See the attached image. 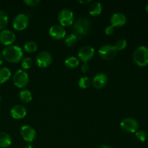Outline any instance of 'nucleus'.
<instances>
[{"instance_id": "393cba45", "label": "nucleus", "mask_w": 148, "mask_h": 148, "mask_svg": "<svg viewBox=\"0 0 148 148\" xmlns=\"http://www.w3.org/2000/svg\"><path fill=\"white\" fill-rule=\"evenodd\" d=\"M8 15L3 10H0V30H2L8 23Z\"/></svg>"}, {"instance_id": "7c9ffc66", "label": "nucleus", "mask_w": 148, "mask_h": 148, "mask_svg": "<svg viewBox=\"0 0 148 148\" xmlns=\"http://www.w3.org/2000/svg\"><path fill=\"white\" fill-rule=\"evenodd\" d=\"M81 71H82L83 73H85V72H88L90 69V65L88 64V63H83L82 65H81Z\"/></svg>"}, {"instance_id": "9b49d317", "label": "nucleus", "mask_w": 148, "mask_h": 148, "mask_svg": "<svg viewBox=\"0 0 148 148\" xmlns=\"http://www.w3.org/2000/svg\"><path fill=\"white\" fill-rule=\"evenodd\" d=\"M15 34L12 30H2L0 31V43L4 46H12L15 41Z\"/></svg>"}, {"instance_id": "ddd939ff", "label": "nucleus", "mask_w": 148, "mask_h": 148, "mask_svg": "<svg viewBox=\"0 0 148 148\" xmlns=\"http://www.w3.org/2000/svg\"><path fill=\"white\" fill-rule=\"evenodd\" d=\"M49 34L53 39L59 40L66 36V30L61 25H53L49 28Z\"/></svg>"}, {"instance_id": "423d86ee", "label": "nucleus", "mask_w": 148, "mask_h": 148, "mask_svg": "<svg viewBox=\"0 0 148 148\" xmlns=\"http://www.w3.org/2000/svg\"><path fill=\"white\" fill-rule=\"evenodd\" d=\"M13 82H14V85L17 88H25L29 82L28 75L23 69H19L14 74Z\"/></svg>"}, {"instance_id": "4468645a", "label": "nucleus", "mask_w": 148, "mask_h": 148, "mask_svg": "<svg viewBox=\"0 0 148 148\" xmlns=\"http://www.w3.org/2000/svg\"><path fill=\"white\" fill-rule=\"evenodd\" d=\"M108 83V77L103 73H98L92 79V85L96 89H102Z\"/></svg>"}, {"instance_id": "0eeeda50", "label": "nucleus", "mask_w": 148, "mask_h": 148, "mask_svg": "<svg viewBox=\"0 0 148 148\" xmlns=\"http://www.w3.org/2000/svg\"><path fill=\"white\" fill-rule=\"evenodd\" d=\"M121 130L127 133H135L138 130L139 123L135 119L126 118L121 121Z\"/></svg>"}, {"instance_id": "39448f33", "label": "nucleus", "mask_w": 148, "mask_h": 148, "mask_svg": "<svg viewBox=\"0 0 148 148\" xmlns=\"http://www.w3.org/2000/svg\"><path fill=\"white\" fill-rule=\"evenodd\" d=\"M58 20L62 27H68L73 24L74 14L70 10L63 9L61 10L58 15Z\"/></svg>"}, {"instance_id": "1a4fd4ad", "label": "nucleus", "mask_w": 148, "mask_h": 148, "mask_svg": "<svg viewBox=\"0 0 148 148\" xmlns=\"http://www.w3.org/2000/svg\"><path fill=\"white\" fill-rule=\"evenodd\" d=\"M78 58L83 63H87L91 60L95 55V49L90 46H85L81 48L78 51Z\"/></svg>"}, {"instance_id": "aec40b11", "label": "nucleus", "mask_w": 148, "mask_h": 148, "mask_svg": "<svg viewBox=\"0 0 148 148\" xmlns=\"http://www.w3.org/2000/svg\"><path fill=\"white\" fill-rule=\"evenodd\" d=\"M19 97H20V101L25 103H29L30 102H31L32 99H33L31 92L28 90H22L19 93Z\"/></svg>"}, {"instance_id": "4be33fe9", "label": "nucleus", "mask_w": 148, "mask_h": 148, "mask_svg": "<svg viewBox=\"0 0 148 148\" xmlns=\"http://www.w3.org/2000/svg\"><path fill=\"white\" fill-rule=\"evenodd\" d=\"M38 46L36 42L34 41H28L24 45L23 50L27 53H31L33 52H36L37 51Z\"/></svg>"}, {"instance_id": "f704fd0d", "label": "nucleus", "mask_w": 148, "mask_h": 148, "mask_svg": "<svg viewBox=\"0 0 148 148\" xmlns=\"http://www.w3.org/2000/svg\"><path fill=\"white\" fill-rule=\"evenodd\" d=\"M101 148H111V147H108V146H107V145H103V146H102Z\"/></svg>"}, {"instance_id": "20e7f679", "label": "nucleus", "mask_w": 148, "mask_h": 148, "mask_svg": "<svg viewBox=\"0 0 148 148\" xmlns=\"http://www.w3.org/2000/svg\"><path fill=\"white\" fill-rule=\"evenodd\" d=\"M117 51L112 45H103L98 49V54L105 60H112L115 59L117 55Z\"/></svg>"}, {"instance_id": "412c9836", "label": "nucleus", "mask_w": 148, "mask_h": 148, "mask_svg": "<svg viewBox=\"0 0 148 148\" xmlns=\"http://www.w3.org/2000/svg\"><path fill=\"white\" fill-rule=\"evenodd\" d=\"M11 71L7 67L0 68V84L7 82L11 77Z\"/></svg>"}, {"instance_id": "5701e85b", "label": "nucleus", "mask_w": 148, "mask_h": 148, "mask_svg": "<svg viewBox=\"0 0 148 148\" xmlns=\"http://www.w3.org/2000/svg\"><path fill=\"white\" fill-rule=\"evenodd\" d=\"M77 37L76 36V35H75L74 33L72 34H69V36H67L66 37L64 40V44L66 45L67 47H72V46H75V44L77 42Z\"/></svg>"}, {"instance_id": "bb28decb", "label": "nucleus", "mask_w": 148, "mask_h": 148, "mask_svg": "<svg viewBox=\"0 0 148 148\" xmlns=\"http://www.w3.org/2000/svg\"><path fill=\"white\" fill-rule=\"evenodd\" d=\"M135 136L137 140L140 142H142V143L145 141L147 137V133L144 130H137L135 132Z\"/></svg>"}, {"instance_id": "473e14b6", "label": "nucleus", "mask_w": 148, "mask_h": 148, "mask_svg": "<svg viewBox=\"0 0 148 148\" xmlns=\"http://www.w3.org/2000/svg\"><path fill=\"white\" fill-rule=\"evenodd\" d=\"M3 59H4V58H3L2 54L0 53V66H1V65L3 64Z\"/></svg>"}, {"instance_id": "2eb2a0df", "label": "nucleus", "mask_w": 148, "mask_h": 148, "mask_svg": "<svg viewBox=\"0 0 148 148\" xmlns=\"http://www.w3.org/2000/svg\"><path fill=\"white\" fill-rule=\"evenodd\" d=\"M10 114L14 119H22L25 118L27 114V110L25 107L22 105H16L10 110Z\"/></svg>"}, {"instance_id": "c85d7f7f", "label": "nucleus", "mask_w": 148, "mask_h": 148, "mask_svg": "<svg viewBox=\"0 0 148 148\" xmlns=\"http://www.w3.org/2000/svg\"><path fill=\"white\" fill-rule=\"evenodd\" d=\"M40 0H24V3L30 7H36L40 4Z\"/></svg>"}, {"instance_id": "f257e3e1", "label": "nucleus", "mask_w": 148, "mask_h": 148, "mask_svg": "<svg viewBox=\"0 0 148 148\" xmlns=\"http://www.w3.org/2000/svg\"><path fill=\"white\" fill-rule=\"evenodd\" d=\"M1 54L7 62L18 63L23 59V50L18 46H9L3 49Z\"/></svg>"}, {"instance_id": "c9c22d12", "label": "nucleus", "mask_w": 148, "mask_h": 148, "mask_svg": "<svg viewBox=\"0 0 148 148\" xmlns=\"http://www.w3.org/2000/svg\"><path fill=\"white\" fill-rule=\"evenodd\" d=\"M145 10H146V11L147 12H148V4H147V5H146V7H145Z\"/></svg>"}, {"instance_id": "dca6fc26", "label": "nucleus", "mask_w": 148, "mask_h": 148, "mask_svg": "<svg viewBox=\"0 0 148 148\" xmlns=\"http://www.w3.org/2000/svg\"><path fill=\"white\" fill-rule=\"evenodd\" d=\"M127 23V17L122 13H115L111 17V23L114 27H120Z\"/></svg>"}, {"instance_id": "b1692460", "label": "nucleus", "mask_w": 148, "mask_h": 148, "mask_svg": "<svg viewBox=\"0 0 148 148\" xmlns=\"http://www.w3.org/2000/svg\"><path fill=\"white\" fill-rule=\"evenodd\" d=\"M91 85H92V80L87 77H82L78 81V85L79 86V88H82V89L89 88Z\"/></svg>"}, {"instance_id": "72a5a7b5", "label": "nucleus", "mask_w": 148, "mask_h": 148, "mask_svg": "<svg viewBox=\"0 0 148 148\" xmlns=\"http://www.w3.org/2000/svg\"><path fill=\"white\" fill-rule=\"evenodd\" d=\"M25 148H33V145H31V143H27V144L26 145Z\"/></svg>"}, {"instance_id": "6ab92c4d", "label": "nucleus", "mask_w": 148, "mask_h": 148, "mask_svg": "<svg viewBox=\"0 0 148 148\" xmlns=\"http://www.w3.org/2000/svg\"><path fill=\"white\" fill-rule=\"evenodd\" d=\"M64 64L66 67H67L68 69H74L79 66V62L77 58L75 56H69L65 60Z\"/></svg>"}, {"instance_id": "6e6552de", "label": "nucleus", "mask_w": 148, "mask_h": 148, "mask_svg": "<svg viewBox=\"0 0 148 148\" xmlns=\"http://www.w3.org/2000/svg\"><path fill=\"white\" fill-rule=\"evenodd\" d=\"M29 24V18L26 14H19L16 16L12 21L14 29L18 31H22L27 27Z\"/></svg>"}, {"instance_id": "f03ea898", "label": "nucleus", "mask_w": 148, "mask_h": 148, "mask_svg": "<svg viewBox=\"0 0 148 148\" xmlns=\"http://www.w3.org/2000/svg\"><path fill=\"white\" fill-rule=\"evenodd\" d=\"M74 34L77 38H82L88 36L90 30V23L86 18H80L74 25Z\"/></svg>"}, {"instance_id": "2f4dec72", "label": "nucleus", "mask_w": 148, "mask_h": 148, "mask_svg": "<svg viewBox=\"0 0 148 148\" xmlns=\"http://www.w3.org/2000/svg\"><path fill=\"white\" fill-rule=\"evenodd\" d=\"M79 3L80 4H88L91 3V1H79Z\"/></svg>"}, {"instance_id": "cd10ccee", "label": "nucleus", "mask_w": 148, "mask_h": 148, "mask_svg": "<svg viewBox=\"0 0 148 148\" xmlns=\"http://www.w3.org/2000/svg\"><path fill=\"white\" fill-rule=\"evenodd\" d=\"M127 40H126L125 39H121V40H119L116 43L114 47H115V49H116L117 51H119L124 50V49L127 47Z\"/></svg>"}, {"instance_id": "c756f323", "label": "nucleus", "mask_w": 148, "mask_h": 148, "mask_svg": "<svg viewBox=\"0 0 148 148\" xmlns=\"http://www.w3.org/2000/svg\"><path fill=\"white\" fill-rule=\"evenodd\" d=\"M114 30H115V27H113L112 25L108 26L105 29V33L106 34L108 35V36H110V35H112L114 33Z\"/></svg>"}, {"instance_id": "f8f14e48", "label": "nucleus", "mask_w": 148, "mask_h": 148, "mask_svg": "<svg viewBox=\"0 0 148 148\" xmlns=\"http://www.w3.org/2000/svg\"><path fill=\"white\" fill-rule=\"evenodd\" d=\"M52 62V56L49 52L41 51L37 55L36 64L40 68L48 67Z\"/></svg>"}, {"instance_id": "f3484780", "label": "nucleus", "mask_w": 148, "mask_h": 148, "mask_svg": "<svg viewBox=\"0 0 148 148\" xmlns=\"http://www.w3.org/2000/svg\"><path fill=\"white\" fill-rule=\"evenodd\" d=\"M11 137L6 132H0V147L6 148L11 145Z\"/></svg>"}, {"instance_id": "a211bd4d", "label": "nucleus", "mask_w": 148, "mask_h": 148, "mask_svg": "<svg viewBox=\"0 0 148 148\" xmlns=\"http://www.w3.org/2000/svg\"><path fill=\"white\" fill-rule=\"evenodd\" d=\"M102 4L100 2H94L89 7V14L92 16H98L102 12Z\"/></svg>"}, {"instance_id": "9d476101", "label": "nucleus", "mask_w": 148, "mask_h": 148, "mask_svg": "<svg viewBox=\"0 0 148 148\" xmlns=\"http://www.w3.org/2000/svg\"><path fill=\"white\" fill-rule=\"evenodd\" d=\"M20 134L23 140L27 143H31L36 137V130L28 125H24L21 127Z\"/></svg>"}, {"instance_id": "7ed1b4c3", "label": "nucleus", "mask_w": 148, "mask_h": 148, "mask_svg": "<svg viewBox=\"0 0 148 148\" xmlns=\"http://www.w3.org/2000/svg\"><path fill=\"white\" fill-rule=\"evenodd\" d=\"M133 61L139 66H145L148 64V48L141 46L137 48L133 53Z\"/></svg>"}, {"instance_id": "a878e982", "label": "nucleus", "mask_w": 148, "mask_h": 148, "mask_svg": "<svg viewBox=\"0 0 148 148\" xmlns=\"http://www.w3.org/2000/svg\"><path fill=\"white\" fill-rule=\"evenodd\" d=\"M33 66V60L31 58L26 57L22 60L21 66L23 69H28Z\"/></svg>"}]
</instances>
